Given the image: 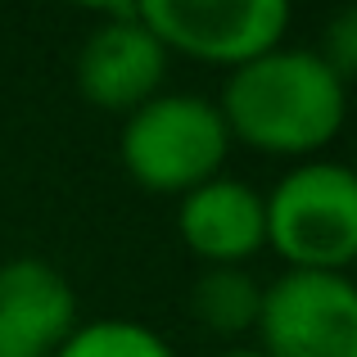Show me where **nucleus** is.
<instances>
[{"mask_svg": "<svg viewBox=\"0 0 357 357\" xmlns=\"http://www.w3.org/2000/svg\"><path fill=\"white\" fill-rule=\"evenodd\" d=\"M231 140L271 158H317L344 127L349 86L317 59L312 45H276L231 68L218 100Z\"/></svg>", "mask_w": 357, "mask_h": 357, "instance_id": "nucleus-1", "label": "nucleus"}, {"mask_svg": "<svg viewBox=\"0 0 357 357\" xmlns=\"http://www.w3.org/2000/svg\"><path fill=\"white\" fill-rule=\"evenodd\" d=\"M231 131L218 100L195 91H158L122 118V172L149 195H176L213 181L231 154Z\"/></svg>", "mask_w": 357, "mask_h": 357, "instance_id": "nucleus-2", "label": "nucleus"}, {"mask_svg": "<svg viewBox=\"0 0 357 357\" xmlns=\"http://www.w3.org/2000/svg\"><path fill=\"white\" fill-rule=\"evenodd\" d=\"M267 249L285 271H349L357 267V176L335 158H303L267 195Z\"/></svg>", "mask_w": 357, "mask_h": 357, "instance_id": "nucleus-3", "label": "nucleus"}, {"mask_svg": "<svg viewBox=\"0 0 357 357\" xmlns=\"http://www.w3.org/2000/svg\"><path fill=\"white\" fill-rule=\"evenodd\" d=\"M253 340L262 357H357V280L349 271H280L262 285Z\"/></svg>", "mask_w": 357, "mask_h": 357, "instance_id": "nucleus-4", "label": "nucleus"}, {"mask_svg": "<svg viewBox=\"0 0 357 357\" xmlns=\"http://www.w3.org/2000/svg\"><path fill=\"white\" fill-rule=\"evenodd\" d=\"M136 9L167 54L176 50L222 68H240L285 45L294 18L285 0H145Z\"/></svg>", "mask_w": 357, "mask_h": 357, "instance_id": "nucleus-5", "label": "nucleus"}, {"mask_svg": "<svg viewBox=\"0 0 357 357\" xmlns=\"http://www.w3.org/2000/svg\"><path fill=\"white\" fill-rule=\"evenodd\" d=\"M163 73H167L163 41L145 27L140 9L127 5L109 9L100 27L86 32L73 77H77V91L91 109L127 118L131 109H140L145 100L163 91Z\"/></svg>", "mask_w": 357, "mask_h": 357, "instance_id": "nucleus-6", "label": "nucleus"}, {"mask_svg": "<svg viewBox=\"0 0 357 357\" xmlns=\"http://www.w3.org/2000/svg\"><path fill=\"white\" fill-rule=\"evenodd\" d=\"M77 294L45 258L0 262V357H54L77 331Z\"/></svg>", "mask_w": 357, "mask_h": 357, "instance_id": "nucleus-7", "label": "nucleus"}, {"mask_svg": "<svg viewBox=\"0 0 357 357\" xmlns=\"http://www.w3.org/2000/svg\"><path fill=\"white\" fill-rule=\"evenodd\" d=\"M176 236L204 267H244L267 249V208L253 185L218 172L176 199Z\"/></svg>", "mask_w": 357, "mask_h": 357, "instance_id": "nucleus-8", "label": "nucleus"}, {"mask_svg": "<svg viewBox=\"0 0 357 357\" xmlns=\"http://www.w3.org/2000/svg\"><path fill=\"white\" fill-rule=\"evenodd\" d=\"M262 280L249 267H204L190 285V317L218 340H244L258 331Z\"/></svg>", "mask_w": 357, "mask_h": 357, "instance_id": "nucleus-9", "label": "nucleus"}, {"mask_svg": "<svg viewBox=\"0 0 357 357\" xmlns=\"http://www.w3.org/2000/svg\"><path fill=\"white\" fill-rule=\"evenodd\" d=\"M54 357H176V353L145 321L96 317V321H77V331L63 340V349Z\"/></svg>", "mask_w": 357, "mask_h": 357, "instance_id": "nucleus-10", "label": "nucleus"}, {"mask_svg": "<svg viewBox=\"0 0 357 357\" xmlns=\"http://www.w3.org/2000/svg\"><path fill=\"white\" fill-rule=\"evenodd\" d=\"M312 50L344 86H353L357 82V5H344L340 14H331L321 45H312Z\"/></svg>", "mask_w": 357, "mask_h": 357, "instance_id": "nucleus-11", "label": "nucleus"}, {"mask_svg": "<svg viewBox=\"0 0 357 357\" xmlns=\"http://www.w3.org/2000/svg\"><path fill=\"white\" fill-rule=\"evenodd\" d=\"M218 357H262L253 344H236V349H227V353H218Z\"/></svg>", "mask_w": 357, "mask_h": 357, "instance_id": "nucleus-12", "label": "nucleus"}, {"mask_svg": "<svg viewBox=\"0 0 357 357\" xmlns=\"http://www.w3.org/2000/svg\"><path fill=\"white\" fill-rule=\"evenodd\" d=\"M349 167H353V176H357V158H353V163H349Z\"/></svg>", "mask_w": 357, "mask_h": 357, "instance_id": "nucleus-13", "label": "nucleus"}]
</instances>
